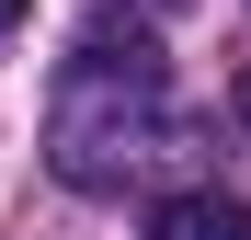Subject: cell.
<instances>
[{
    "label": "cell",
    "instance_id": "1",
    "mask_svg": "<svg viewBox=\"0 0 251 240\" xmlns=\"http://www.w3.org/2000/svg\"><path fill=\"white\" fill-rule=\"evenodd\" d=\"M172 149H183V114L160 92L149 46H126V57L92 46L69 69V92H57V172L69 183H126V172H149V160H172Z\"/></svg>",
    "mask_w": 251,
    "mask_h": 240
},
{
    "label": "cell",
    "instance_id": "2",
    "mask_svg": "<svg viewBox=\"0 0 251 240\" xmlns=\"http://www.w3.org/2000/svg\"><path fill=\"white\" fill-rule=\"evenodd\" d=\"M149 240H251V206L240 194H160V217H149Z\"/></svg>",
    "mask_w": 251,
    "mask_h": 240
},
{
    "label": "cell",
    "instance_id": "3",
    "mask_svg": "<svg viewBox=\"0 0 251 240\" xmlns=\"http://www.w3.org/2000/svg\"><path fill=\"white\" fill-rule=\"evenodd\" d=\"M23 12H34V0H0V23H23Z\"/></svg>",
    "mask_w": 251,
    "mask_h": 240
},
{
    "label": "cell",
    "instance_id": "4",
    "mask_svg": "<svg viewBox=\"0 0 251 240\" xmlns=\"http://www.w3.org/2000/svg\"><path fill=\"white\" fill-rule=\"evenodd\" d=\"M240 126H251V69H240Z\"/></svg>",
    "mask_w": 251,
    "mask_h": 240
}]
</instances>
